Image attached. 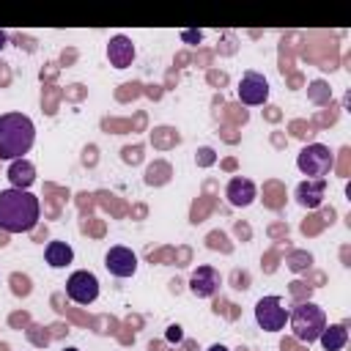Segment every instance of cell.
<instances>
[{"label":"cell","mask_w":351,"mask_h":351,"mask_svg":"<svg viewBox=\"0 0 351 351\" xmlns=\"http://www.w3.org/2000/svg\"><path fill=\"white\" fill-rule=\"evenodd\" d=\"M38 197L27 189H3L0 192V230L27 233L38 222Z\"/></svg>","instance_id":"obj_1"},{"label":"cell","mask_w":351,"mask_h":351,"mask_svg":"<svg viewBox=\"0 0 351 351\" xmlns=\"http://www.w3.org/2000/svg\"><path fill=\"white\" fill-rule=\"evenodd\" d=\"M36 140V126L27 115L22 112H5L0 115V159H22L33 148Z\"/></svg>","instance_id":"obj_2"},{"label":"cell","mask_w":351,"mask_h":351,"mask_svg":"<svg viewBox=\"0 0 351 351\" xmlns=\"http://www.w3.org/2000/svg\"><path fill=\"white\" fill-rule=\"evenodd\" d=\"M288 318H291V329H293L296 340H302V343H315L326 326V313L313 302L296 304Z\"/></svg>","instance_id":"obj_3"},{"label":"cell","mask_w":351,"mask_h":351,"mask_svg":"<svg viewBox=\"0 0 351 351\" xmlns=\"http://www.w3.org/2000/svg\"><path fill=\"white\" fill-rule=\"evenodd\" d=\"M296 167L307 176V178H324L332 170V151L321 143H310L299 151L296 156Z\"/></svg>","instance_id":"obj_4"},{"label":"cell","mask_w":351,"mask_h":351,"mask_svg":"<svg viewBox=\"0 0 351 351\" xmlns=\"http://www.w3.org/2000/svg\"><path fill=\"white\" fill-rule=\"evenodd\" d=\"M66 293H69V299L77 302V304H90V302H96V296H99V280H96V274L88 271V269L71 271V277L66 280Z\"/></svg>","instance_id":"obj_5"},{"label":"cell","mask_w":351,"mask_h":351,"mask_svg":"<svg viewBox=\"0 0 351 351\" xmlns=\"http://www.w3.org/2000/svg\"><path fill=\"white\" fill-rule=\"evenodd\" d=\"M255 321L266 332H280L285 326V321H288V310L282 307V299L280 296H263V299H258V304H255Z\"/></svg>","instance_id":"obj_6"},{"label":"cell","mask_w":351,"mask_h":351,"mask_svg":"<svg viewBox=\"0 0 351 351\" xmlns=\"http://www.w3.org/2000/svg\"><path fill=\"white\" fill-rule=\"evenodd\" d=\"M236 93H239V101H241V104L258 107V104H263V101L269 99V82H266L263 74H258V71H247V74L241 77Z\"/></svg>","instance_id":"obj_7"},{"label":"cell","mask_w":351,"mask_h":351,"mask_svg":"<svg viewBox=\"0 0 351 351\" xmlns=\"http://www.w3.org/2000/svg\"><path fill=\"white\" fill-rule=\"evenodd\" d=\"M104 266L115 277H132L137 271V255L129 247H110L104 255Z\"/></svg>","instance_id":"obj_8"},{"label":"cell","mask_w":351,"mask_h":351,"mask_svg":"<svg viewBox=\"0 0 351 351\" xmlns=\"http://www.w3.org/2000/svg\"><path fill=\"white\" fill-rule=\"evenodd\" d=\"M219 282H222V277H219V271L214 266H197L192 271V277H189V291L197 299H208V296H214L219 291Z\"/></svg>","instance_id":"obj_9"},{"label":"cell","mask_w":351,"mask_h":351,"mask_svg":"<svg viewBox=\"0 0 351 351\" xmlns=\"http://www.w3.org/2000/svg\"><path fill=\"white\" fill-rule=\"evenodd\" d=\"M107 58H110V66H115V69L132 66V60H134V44H132V38L123 36V33L112 36L107 41Z\"/></svg>","instance_id":"obj_10"},{"label":"cell","mask_w":351,"mask_h":351,"mask_svg":"<svg viewBox=\"0 0 351 351\" xmlns=\"http://www.w3.org/2000/svg\"><path fill=\"white\" fill-rule=\"evenodd\" d=\"M225 197H228L230 206L244 208V206H250V203L255 200V184H252L250 178L236 176V178L228 181V186H225Z\"/></svg>","instance_id":"obj_11"},{"label":"cell","mask_w":351,"mask_h":351,"mask_svg":"<svg viewBox=\"0 0 351 351\" xmlns=\"http://www.w3.org/2000/svg\"><path fill=\"white\" fill-rule=\"evenodd\" d=\"M326 195V178H307L296 186V200L304 208H318Z\"/></svg>","instance_id":"obj_12"},{"label":"cell","mask_w":351,"mask_h":351,"mask_svg":"<svg viewBox=\"0 0 351 351\" xmlns=\"http://www.w3.org/2000/svg\"><path fill=\"white\" fill-rule=\"evenodd\" d=\"M8 178H11L14 189H27L36 181V167L27 159H14L8 167Z\"/></svg>","instance_id":"obj_13"},{"label":"cell","mask_w":351,"mask_h":351,"mask_svg":"<svg viewBox=\"0 0 351 351\" xmlns=\"http://www.w3.org/2000/svg\"><path fill=\"white\" fill-rule=\"evenodd\" d=\"M44 258H47V263L52 269H63V266H69L74 261V250L66 241H49L47 250H44Z\"/></svg>","instance_id":"obj_14"},{"label":"cell","mask_w":351,"mask_h":351,"mask_svg":"<svg viewBox=\"0 0 351 351\" xmlns=\"http://www.w3.org/2000/svg\"><path fill=\"white\" fill-rule=\"evenodd\" d=\"M318 340L326 351H340L348 343V329H346V324H329V326H324Z\"/></svg>","instance_id":"obj_15"},{"label":"cell","mask_w":351,"mask_h":351,"mask_svg":"<svg viewBox=\"0 0 351 351\" xmlns=\"http://www.w3.org/2000/svg\"><path fill=\"white\" fill-rule=\"evenodd\" d=\"M181 337H184V335H181V326H176V324L167 326V340H170V343H178Z\"/></svg>","instance_id":"obj_16"},{"label":"cell","mask_w":351,"mask_h":351,"mask_svg":"<svg viewBox=\"0 0 351 351\" xmlns=\"http://www.w3.org/2000/svg\"><path fill=\"white\" fill-rule=\"evenodd\" d=\"M181 38H184V41H200V38H203V33H200V30H184V33H181Z\"/></svg>","instance_id":"obj_17"},{"label":"cell","mask_w":351,"mask_h":351,"mask_svg":"<svg viewBox=\"0 0 351 351\" xmlns=\"http://www.w3.org/2000/svg\"><path fill=\"white\" fill-rule=\"evenodd\" d=\"M206 351H228V348H225V346H222V343H214V346H208V348H206Z\"/></svg>","instance_id":"obj_18"},{"label":"cell","mask_w":351,"mask_h":351,"mask_svg":"<svg viewBox=\"0 0 351 351\" xmlns=\"http://www.w3.org/2000/svg\"><path fill=\"white\" fill-rule=\"evenodd\" d=\"M5 41H8V36H5V30H0V49L5 47Z\"/></svg>","instance_id":"obj_19"},{"label":"cell","mask_w":351,"mask_h":351,"mask_svg":"<svg viewBox=\"0 0 351 351\" xmlns=\"http://www.w3.org/2000/svg\"><path fill=\"white\" fill-rule=\"evenodd\" d=\"M66 351H77V348H66Z\"/></svg>","instance_id":"obj_20"}]
</instances>
